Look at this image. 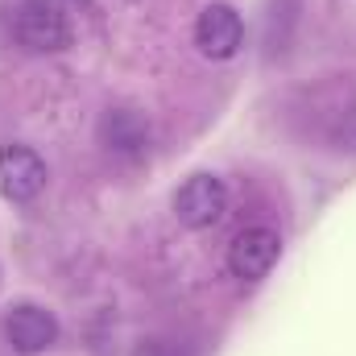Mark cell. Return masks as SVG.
Instances as JSON below:
<instances>
[{
	"mask_svg": "<svg viewBox=\"0 0 356 356\" xmlns=\"http://www.w3.org/2000/svg\"><path fill=\"white\" fill-rule=\"evenodd\" d=\"M13 38L29 54H58L71 46V21L54 0H25L13 13Z\"/></svg>",
	"mask_w": 356,
	"mask_h": 356,
	"instance_id": "obj_1",
	"label": "cell"
},
{
	"mask_svg": "<svg viewBox=\"0 0 356 356\" xmlns=\"http://www.w3.org/2000/svg\"><path fill=\"white\" fill-rule=\"evenodd\" d=\"M228 211V186L216 175H191L175 191V216L182 228H211Z\"/></svg>",
	"mask_w": 356,
	"mask_h": 356,
	"instance_id": "obj_2",
	"label": "cell"
},
{
	"mask_svg": "<svg viewBox=\"0 0 356 356\" xmlns=\"http://www.w3.org/2000/svg\"><path fill=\"white\" fill-rule=\"evenodd\" d=\"M241 42H245V21H241V13L232 4L216 0V4H207L199 13V21H195V46H199L203 58L228 63V58H236Z\"/></svg>",
	"mask_w": 356,
	"mask_h": 356,
	"instance_id": "obj_3",
	"label": "cell"
},
{
	"mask_svg": "<svg viewBox=\"0 0 356 356\" xmlns=\"http://www.w3.org/2000/svg\"><path fill=\"white\" fill-rule=\"evenodd\" d=\"M277 257H282V241H277V232L266 228V224L241 228L232 236V245H228V269L241 282H261L269 269L277 266Z\"/></svg>",
	"mask_w": 356,
	"mask_h": 356,
	"instance_id": "obj_4",
	"label": "cell"
},
{
	"mask_svg": "<svg viewBox=\"0 0 356 356\" xmlns=\"http://www.w3.org/2000/svg\"><path fill=\"white\" fill-rule=\"evenodd\" d=\"M46 191V162L29 145H4L0 149V199L4 203H29Z\"/></svg>",
	"mask_w": 356,
	"mask_h": 356,
	"instance_id": "obj_5",
	"label": "cell"
},
{
	"mask_svg": "<svg viewBox=\"0 0 356 356\" xmlns=\"http://www.w3.org/2000/svg\"><path fill=\"white\" fill-rule=\"evenodd\" d=\"M4 340L8 348L21 356H38L46 348H54L58 340V319L54 311L38 307V302H17L8 315H4Z\"/></svg>",
	"mask_w": 356,
	"mask_h": 356,
	"instance_id": "obj_6",
	"label": "cell"
},
{
	"mask_svg": "<svg viewBox=\"0 0 356 356\" xmlns=\"http://www.w3.org/2000/svg\"><path fill=\"white\" fill-rule=\"evenodd\" d=\"M99 141L112 154L133 158V154L149 149V120L141 112H133V108H108L104 120H99Z\"/></svg>",
	"mask_w": 356,
	"mask_h": 356,
	"instance_id": "obj_7",
	"label": "cell"
},
{
	"mask_svg": "<svg viewBox=\"0 0 356 356\" xmlns=\"http://www.w3.org/2000/svg\"><path fill=\"white\" fill-rule=\"evenodd\" d=\"M332 145L344 149V154H356V99L336 116V124H332Z\"/></svg>",
	"mask_w": 356,
	"mask_h": 356,
	"instance_id": "obj_8",
	"label": "cell"
}]
</instances>
